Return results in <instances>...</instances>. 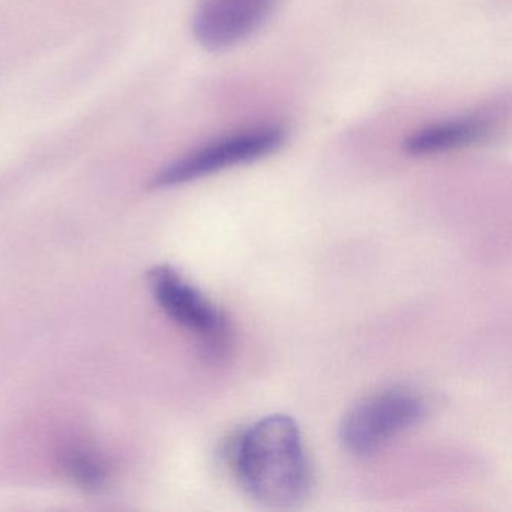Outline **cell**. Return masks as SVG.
<instances>
[{"label":"cell","instance_id":"cell-5","mask_svg":"<svg viewBox=\"0 0 512 512\" xmlns=\"http://www.w3.org/2000/svg\"><path fill=\"white\" fill-rule=\"evenodd\" d=\"M278 0H200L193 34L203 49H232L253 37L274 13Z\"/></svg>","mask_w":512,"mask_h":512},{"label":"cell","instance_id":"cell-6","mask_svg":"<svg viewBox=\"0 0 512 512\" xmlns=\"http://www.w3.org/2000/svg\"><path fill=\"white\" fill-rule=\"evenodd\" d=\"M494 131V121L485 115H470L427 125L404 143L412 157H433L485 142Z\"/></svg>","mask_w":512,"mask_h":512},{"label":"cell","instance_id":"cell-1","mask_svg":"<svg viewBox=\"0 0 512 512\" xmlns=\"http://www.w3.org/2000/svg\"><path fill=\"white\" fill-rule=\"evenodd\" d=\"M232 461L245 493L266 508H295L310 493V463L290 416L269 415L250 425L236 440Z\"/></svg>","mask_w":512,"mask_h":512},{"label":"cell","instance_id":"cell-7","mask_svg":"<svg viewBox=\"0 0 512 512\" xmlns=\"http://www.w3.org/2000/svg\"><path fill=\"white\" fill-rule=\"evenodd\" d=\"M67 475L85 488H98L106 482L107 470L103 461L82 449H73L64 457Z\"/></svg>","mask_w":512,"mask_h":512},{"label":"cell","instance_id":"cell-2","mask_svg":"<svg viewBox=\"0 0 512 512\" xmlns=\"http://www.w3.org/2000/svg\"><path fill=\"white\" fill-rule=\"evenodd\" d=\"M427 401L415 389L392 386L364 398L344 416L340 440L355 455L376 454L391 440L418 425Z\"/></svg>","mask_w":512,"mask_h":512},{"label":"cell","instance_id":"cell-3","mask_svg":"<svg viewBox=\"0 0 512 512\" xmlns=\"http://www.w3.org/2000/svg\"><path fill=\"white\" fill-rule=\"evenodd\" d=\"M286 136L283 127L271 124L226 134L170 164L157 175L152 185L157 188L176 187L253 163L278 151L286 142Z\"/></svg>","mask_w":512,"mask_h":512},{"label":"cell","instance_id":"cell-4","mask_svg":"<svg viewBox=\"0 0 512 512\" xmlns=\"http://www.w3.org/2000/svg\"><path fill=\"white\" fill-rule=\"evenodd\" d=\"M149 287L164 313L196 334L206 353L220 358L229 346V325L224 314L175 269L158 266L149 272Z\"/></svg>","mask_w":512,"mask_h":512}]
</instances>
